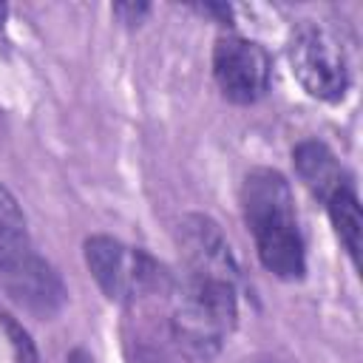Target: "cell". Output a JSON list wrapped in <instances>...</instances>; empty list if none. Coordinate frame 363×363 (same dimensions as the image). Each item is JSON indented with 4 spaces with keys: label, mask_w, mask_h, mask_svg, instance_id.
I'll return each mask as SVG.
<instances>
[{
    "label": "cell",
    "mask_w": 363,
    "mask_h": 363,
    "mask_svg": "<svg viewBox=\"0 0 363 363\" xmlns=\"http://www.w3.org/2000/svg\"><path fill=\"white\" fill-rule=\"evenodd\" d=\"M241 213L264 269L281 281H301L306 247L286 176L272 167L250 170L241 184Z\"/></svg>",
    "instance_id": "cell-1"
},
{
    "label": "cell",
    "mask_w": 363,
    "mask_h": 363,
    "mask_svg": "<svg viewBox=\"0 0 363 363\" xmlns=\"http://www.w3.org/2000/svg\"><path fill=\"white\" fill-rule=\"evenodd\" d=\"M0 289L3 295L31 318H54L68 289L60 272L37 252L26 213L9 187L0 184Z\"/></svg>",
    "instance_id": "cell-2"
},
{
    "label": "cell",
    "mask_w": 363,
    "mask_h": 363,
    "mask_svg": "<svg viewBox=\"0 0 363 363\" xmlns=\"http://www.w3.org/2000/svg\"><path fill=\"white\" fill-rule=\"evenodd\" d=\"M170 337L187 363H210L235 329L238 284L179 275L170 286Z\"/></svg>",
    "instance_id": "cell-3"
},
{
    "label": "cell",
    "mask_w": 363,
    "mask_h": 363,
    "mask_svg": "<svg viewBox=\"0 0 363 363\" xmlns=\"http://www.w3.org/2000/svg\"><path fill=\"white\" fill-rule=\"evenodd\" d=\"M85 267L91 269L102 295L113 303H139L170 295L173 275L145 250L128 247L111 235H91L82 244Z\"/></svg>",
    "instance_id": "cell-4"
},
{
    "label": "cell",
    "mask_w": 363,
    "mask_h": 363,
    "mask_svg": "<svg viewBox=\"0 0 363 363\" xmlns=\"http://www.w3.org/2000/svg\"><path fill=\"white\" fill-rule=\"evenodd\" d=\"M286 60L301 88L323 102H337L349 91V65L340 43L318 23H298L286 40Z\"/></svg>",
    "instance_id": "cell-5"
},
{
    "label": "cell",
    "mask_w": 363,
    "mask_h": 363,
    "mask_svg": "<svg viewBox=\"0 0 363 363\" xmlns=\"http://www.w3.org/2000/svg\"><path fill=\"white\" fill-rule=\"evenodd\" d=\"M272 62L255 40L224 34L213 48V77L224 99L233 105H252L269 91Z\"/></svg>",
    "instance_id": "cell-6"
},
{
    "label": "cell",
    "mask_w": 363,
    "mask_h": 363,
    "mask_svg": "<svg viewBox=\"0 0 363 363\" xmlns=\"http://www.w3.org/2000/svg\"><path fill=\"white\" fill-rule=\"evenodd\" d=\"M176 247L182 258V275L238 284V264L233 247L210 216H184L176 227Z\"/></svg>",
    "instance_id": "cell-7"
},
{
    "label": "cell",
    "mask_w": 363,
    "mask_h": 363,
    "mask_svg": "<svg viewBox=\"0 0 363 363\" xmlns=\"http://www.w3.org/2000/svg\"><path fill=\"white\" fill-rule=\"evenodd\" d=\"M292 162H295V173L298 179L309 187V193L315 199H320L323 204L329 201V196L335 190H340L346 182H352V176L343 170V164L337 162V156L318 139H303L295 145L292 150Z\"/></svg>",
    "instance_id": "cell-8"
},
{
    "label": "cell",
    "mask_w": 363,
    "mask_h": 363,
    "mask_svg": "<svg viewBox=\"0 0 363 363\" xmlns=\"http://www.w3.org/2000/svg\"><path fill=\"white\" fill-rule=\"evenodd\" d=\"M329 218L335 224V233L340 235L346 252L352 255V261L357 264L360 255V230H363V216H360V199H357V187L354 182H346L340 190H335L326 201Z\"/></svg>",
    "instance_id": "cell-9"
},
{
    "label": "cell",
    "mask_w": 363,
    "mask_h": 363,
    "mask_svg": "<svg viewBox=\"0 0 363 363\" xmlns=\"http://www.w3.org/2000/svg\"><path fill=\"white\" fill-rule=\"evenodd\" d=\"M9 329H11V335H14V346H17V357H20V363H37V357H34V349H31L28 337H26L14 323H9Z\"/></svg>",
    "instance_id": "cell-10"
},
{
    "label": "cell",
    "mask_w": 363,
    "mask_h": 363,
    "mask_svg": "<svg viewBox=\"0 0 363 363\" xmlns=\"http://www.w3.org/2000/svg\"><path fill=\"white\" fill-rule=\"evenodd\" d=\"M113 14L122 17V23H139L142 14H147V6H133V3H122L113 6Z\"/></svg>",
    "instance_id": "cell-11"
},
{
    "label": "cell",
    "mask_w": 363,
    "mask_h": 363,
    "mask_svg": "<svg viewBox=\"0 0 363 363\" xmlns=\"http://www.w3.org/2000/svg\"><path fill=\"white\" fill-rule=\"evenodd\" d=\"M68 363H96V360H94L91 352H85V349H74V352L68 354Z\"/></svg>",
    "instance_id": "cell-12"
}]
</instances>
